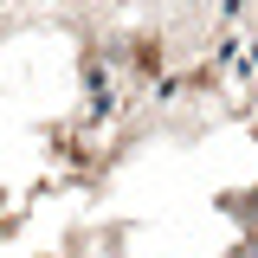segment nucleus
Here are the masks:
<instances>
[{"label":"nucleus","mask_w":258,"mask_h":258,"mask_svg":"<svg viewBox=\"0 0 258 258\" xmlns=\"http://www.w3.org/2000/svg\"><path fill=\"white\" fill-rule=\"evenodd\" d=\"M232 213H239L245 226H258V187H252V194H239V200H232Z\"/></svg>","instance_id":"1"}]
</instances>
